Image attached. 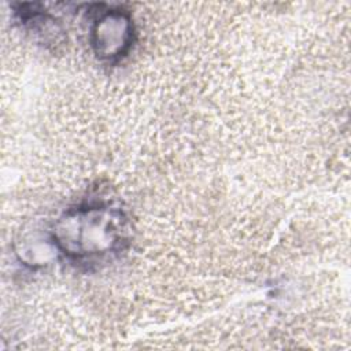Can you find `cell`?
I'll use <instances>...</instances> for the list:
<instances>
[{"mask_svg": "<svg viewBox=\"0 0 351 351\" xmlns=\"http://www.w3.org/2000/svg\"><path fill=\"white\" fill-rule=\"evenodd\" d=\"M134 36L132 15L121 8H110L96 11L90 26L89 43L100 60L115 63L129 53Z\"/></svg>", "mask_w": 351, "mask_h": 351, "instance_id": "obj_2", "label": "cell"}, {"mask_svg": "<svg viewBox=\"0 0 351 351\" xmlns=\"http://www.w3.org/2000/svg\"><path fill=\"white\" fill-rule=\"evenodd\" d=\"M125 211L106 200H86L69 207L52 225L49 243L69 262L85 267L104 263L129 244Z\"/></svg>", "mask_w": 351, "mask_h": 351, "instance_id": "obj_1", "label": "cell"}]
</instances>
